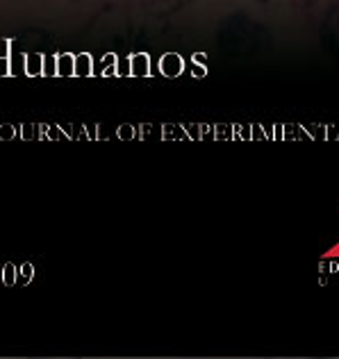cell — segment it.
<instances>
[{
	"instance_id": "1",
	"label": "cell",
	"mask_w": 339,
	"mask_h": 359,
	"mask_svg": "<svg viewBox=\"0 0 339 359\" xmlns=\"http://www.w3.org/2000/svg\"><path fill=\"white\" fill-rule=\"evenodd\" d=\"M185 69V62L178 53H166L162 62H159V73L164 75V78H178V75L182 73Z\"/></svg>"
},
{
	"instance_id": "2",
	"label": "cell",
	"mask_w": 339,
	"mask_h": 359,
	"mask_svg": "<svg viewBox=\"0 0 339 359\" xmlns=\"http://www.w3.org/2000/svg\"><path fill=\"white\" fill-rule=\"evenodd\" d=\"M23 73L25 78H44V53H25Z\"/></svg>"
},
{
	"instance_id": "3",
	"label": "cell",
	"mask_w": 339,
	"mask_h": 359,
	"mask_svg": "<svg viewBox=\"0 0 339 359\" xmlns=\"http://www.w3.org/2000/svg\"><path fill=\"white\" fill-rule=\"evenodd\" d=\"M130 69H133V78H150V75H153V69H150V57L146 53L130 55Z\"/></svg>"
},
{
	"instance_id": "4",
	"label": "cell",
	"mask_w": 339,
	"mask_h": 359,
	"mask_svg": "<svg viewBox=\"0 0 339 359\" xmlns=\"http://www.w3.org/2000/svg\"><path fill=\"white\" fill-rule=\"evenodd\" d=\"M96 69H93V57L89 53L75 55V78H93Z\"/></svg>"
},
{
	"instance_id": "5",
	"label": "cell",
	"mask_w": 339,
	"mask_h": 359,
	"mask_svg": "<svg viewBox=\"0 0 339 359\" xmlns=\"http://www.w3.org/2000/svg\"><path fill=\"white\" fill-rule=\"evenodd\" d=\"M58 78H75V55L58 53Z\"/></svg>"
},
{
	"instance_id": "6",
	"label": "cell",
	"mask_w": 339,
	"mask_h": 359,
	"mask_svg": "<svg viewBox=\"0 0 339 359\" xmlns=\"http://www.w3.org/2000/svg\"><path fill=\"white\" fill-rule=\"evenodd\" d=\"M117 62H119L117 55L107 53L105 57H102V69L96 75H102V78H119V75H117Z\"/></svg>"
},
{
	"instance_id": "7",
	"label": "cell",
	"mask_w": 339,
	"mask_h": 359,
	"mask_svg": "<svg viewBox=\"0 0 339 359\" xmlns=\"http://www.w3.org/2000/svg\"><path fill=\"white\" fill-rule=\"evenodd\" d=\"M16 271H18V266H14L12 262L5 264V266L0 269V282H3V285H7V287L16 285Z\"/></svg>"
},
{
	"instance_id": "8",
	"label": "cell",
	"mask_w": 339,
	"mask_h": 359,
	"mask_svg": "<svg viewBox=\"0 0 339 359\" xmlns=\"http://www.w3.org/2000/svg\"><path fill=\"white\" fill-rule=\"evenodd\" d=\"M44 78H58V55H44Z\"/></svg>"
},
{
	"instance_id": "9",
	"label": "cell",
	"mask_w": 339,
	"mask_h": 359,
	"mask_svg": "<svg viewBox=\"0 0 339 359\" xmlns=\"http://www.w3.org/2000/svg\"><path fill=\"white\" fill-rule=\"evenodd\" d=\"M32 278H34V266L30 262H25V264H21L18 266V271H16V282H21V285H27V282H32Z\"/></svg>"
},
{
	"instance_id": "10",
	"label": "cell",
	"mask_w": 339,
	"mask_h": 359,
	"mask_svg": "<svg viewBox=\"0 0 339 359\" xmlns=\"http://www.w3.org/2000/svg\"><path fill=\"white\" fill-rule=\"evenodd\" d=\"M117 75H119V78H133V69H130V57L117 62Z\"/></svg>"
},
{
	"instance_id": "11",
	"label": "cell",
	"mask_w": 339,
	"mask_h": 359,
	"mask_svg": "<svg viewBox=\"0 0 339 359\" xmlns=\"http://www.w3.org/2000/svg\"><path fill=\"white\" fill-rule=\"evenodd\" d=\"M0 78H12V57H0Z\"/></svg>"
},
{
	"instance_id": "12",
	"label": "cell",
	"mask_w": 339,
	"mask_h": 359,
	"mask_svg": "<svg viewBox=\"0 0 339 359\" xmlns=\"http://www.w3.org/2000/svg\"><path fill=\"white\" fill-rule=\"evenodd\" d=\"M0 57H12V41L0 39Z\"/></svg>"
},
{
	"instance_id": "13",
	"label": "cell",
	"mask_w": 339,
	"mask_h": 359,
	"mask_svg": "<svg viewBox=\"0 0 339 359\" xmlns=\"http://www.w3.org/2000/svg\"><path fill=\"white\" fill-rule=\"evenodd\" d=\"M16 128L14 126H3V128H0V139H3V141H7V139H12V137H16Z\"/></svg>"
},
{
	"instance_id": "14",
	"label": "cell",
	"mask_w": 339,
	"mask_h": 359,
	"mask_svg": "<svg viewBox=\"0 0 339 359\" xmlns=\"http://www.w3.org/2000/svg\"><path fill=\"white\" fill-rule=\"evenodd\" d=\"M205 73H207V71H205V64H199V62H196V66H192V75H194V78H203Z\"/></svg>"
},
{
	"instance_id": "15",
	"label": "cell",
	"mask_w": 339,
	"mask_h": 359,
	"mask_svg": "<svg viewBox=\"0 0 339 359\" xmlns=\"http://www.w3.org/2000/svg\"><path fill=\"white\" fill-rule=\"evenodd\" d=\"M21 130H23V135H21L23 139H34V135H32V132L36 130L34 126H23Z\"/></svg>"
},
{
	"instance_id": "16",
	"label": "cell",
	"mask_w": 339,
	"mask_h": 359,
	"mask_svg": "<svg viewBox=\"0 0 339 359\" xmlns=\"http://www.w3.org/2000/svg\"><path fill=\"white\" fill-rule=\"evenodd\" d=\"M119 137H124V139H133V137H135V135H133V128H128V126H126V128H121V130H119Z\"/></svg>"
},
{
	"instance_id": "17",
	"label": "cell",
	"mask_w": 339,
	"mask_h": 359,
	"mask_svg": "<svg viewBox=\"0 0 339 359\" xmlns=\"http://www.w3.org/2000/svg\"><path fill=\"white\" fill-rule=\"evenodd\" d=\"M194 62H199V64H207V57H205L203 53H196V55H194Z\"/></svg>"
},
{
	"instance_id": "18",
	"label": "cell",
	"mask_w": 339,
	"mask_h": 359,
	"mask_svg": "<svg viewBox=\"0 0 339 359\" xmlns=\"http://www.w3.org/2000/svg\"><path fill=\"white\" fill-rule=\"evenodd\" d=\"M0 269H3V266H0Z\"/></svg>"
}]
</instances>
